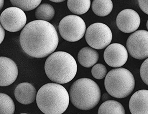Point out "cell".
I'll return each instance as SVG.
<instances>
[{
    "label": "cell",
    "instance_id": "cell-1",
    "mask_svg": "<svg viewBox=\"0 0 148 114\" xmlns=\"http://www.w3.org/2000/svg\"><path fill=\"white\" fill-rule=\"evenodd\" d=\"M58 33L53 25L43 20H33L22 29L21 48L30 57L43 58L53 53L58 45Z\"/></svg>",
    "mask_w": 148,
    "mask_h": 114
},
{
    "label": "cell",
    "instance_id": "cell-2",
    "mask_svg": "<svg viewBox=\"0 0 148 114\" xmlns=\"http://www.w3.org/2000/svg\"><path fill=\"white\" fill-rule=\"evenodd\" d=\"M70 96L66 88L56 83L42 86L36 95V103L45 114H62L67 109Z\"/></svg>",
    "mask_w": 148,
    "mask_h": 114
},
{
    "label": "cell",
    "instance_id": "cell-3",
    "mask_svg": "<svg viewBox=\"0 0 148 114\" xmlns=\"http://www.w3.org/2000/svg\"><path fill=\"white\" fill-rule=\"evenodd\" d=\"M45 74L50 80L60 84L71 81L77 73V65L70 54L58 51L50 54L45 64Z\"/></svg>",
    "mask_w": 148,
    "mask_h": 114
},
{
    "label": "cell",
    "instance_id": "cell-4",
    "mask_svg": "<svg viewBox=\"0 0 148 114\" xmlns=\"http://www.w3.org/2000/svg\"><path fill=\"white\" fill-rule=\"evenodd\" d=\"M71 102L76 108L91 110L99 104L101 94L99 85L88 78H81L74 82L69 90Z\"/></svg>",
    "mask_w": 148,
    "mask_h": 114
},
{
    "label": "cell",
    "instance_id": "cell-5",
    "mask_svg": "<svg viewBox=\"0 0 148 114\" xmlns=\"http://www.w3.org/2000/svg\"><path fill=\"white\" fill-rule=\"evenodd\" d=\"M135 81L132 74L124 68L109 71L104 80L107 92L114 98H123L130 95L134 90Z\"/></svg>",
    "mask_w": 148,
    "mask_h": 114
},
{
    "label": "cell",
    "instance_id": "cell-6",
    "mask_svg": "<svg viewBox=\"0 0 148 114\" xmlns=\"http://www.w3.org/2000/svg\"><path fill=\"white\" fill-rule=\"evenodd\" d=\"M61 36L69 42H76L82 38L86 32V25L80 17L70 15L64 17L58 25Z\"/></svg>",
    "mask_w": 148,
    "mask_h": 114
},
{
    "label": "cell",
    "instance_id": "cell-7",
    "mask_svg": "<svg viewBox=\"0 0 148 114\" xmlns=\"http://www.w3.org/2000/svg\"><path fill=\"white\" fill-rule=\"evenodd\" d=\"M86 40L92 49L102 50L110 45L112 39V33L107 25L95 23L86 29Z\"/></svg>",
    "mask_w": 148,
    "mask_h": 114
},
{
    "label": "cell",
    "instance_id": "cell-8",
    "mask_svg": "<svg viewBox=\"0 0 148 114\" xmlns=\"http://www.w3.org/2000/svg\"><path fill=\"white\" fill-rule=\"evenodd\" d=\"M127 47L134 58L142 60L148 58V31L140 30L132 33L127 41Z\"/></svg>",
    "mask_w": 148,
    "mask_h": 114
},
{
    "label": "cell",
    "instance_id": "cell-9",
    "mask_svg": "<svg viewBox=\"0 0 148 114\" xmlns=\"http://www.w3.org/2000/svg\"><path fill=\"white\" fill-rule=\"evenodd\" d=\"M1 25L7 31L15 33L24 28L26 25L27 16L24 11L12 7L5 9L0 16Z\"/></svg>",
    "mask_w": 148,
    "mask_h": 114
},
{
    "label": "cell",
    "instance_id": "cell-10",
    "mask_svg": "<svg viewBox=\"0 0 148 114\" xmlns=\"http://www.w3.org/2000/svg\"><path fill=\"white\" fill-rule=\"evenodd\" d=\"M128 58L127 50L123 45L114 43L109 45L104 52V59L108 65L115 68L122 67Z\"/></svg>",
    "mask_w": 148,
    "mask_h": 114
},
{
    "label": "cell",
    "instance_id": "cell-11",
    "mask_svg": "<svg viewBox=\"0 0 148 114\" xmlns=\"http://www.w3.org/2000/svg\"><path fill=\"white\" fill-rule=\"evenodd\" d=\"M140 18L136 11L127 9L119 12L116 18V24L124 33H130L136 31L140 26Z\"/></svg>",
    "mask_w": 148,
    "mask_h": 114
},
{
    "label": "cell",
    "instance_id": "cell-12",
    "mask_svg": "<svg viewBox=\"0 0 148 114\" xmlns=\"http://www.w3.org/2000/svg\"><path fill=\"white\" fill-rule=\"evenodd\" d=\"M0 86H8L16 80L18 68L16 63L7 57H0Z\"/></svg>",
    "mask_w": 148,
    "mask_h": 114
},
{
    "label": "cell",
    "instance_id": "cell-13",
    "mask_svg": "<svg viewBox=\"0 0 148 114\" xmlns=\"http://www.w3.org/2000/svg\"><path fill=\"white\" fill-rule=\"evenodd\" d=\"M129 107L132 114H148V90H140L133 94Z\"/></svg>",
    "mask_w": 148,
    "mask_h": 114
},
{
    "label": "cell",
    "instance_id": "cell-14",
    "mask_svg": "<svg viewBox=\"0 0 148 114\" xmlns=\"http://www.w3.org/2000/svg\"><path fill=\"white\" fill-rule=\"evenodd\" d=\"M14 95L17 101L23 105L32 103L36 98V90L35 87L28 82H23L17 86Z\"/></svg>",
    "mask_w": 148,
    "mask_h": 114
},
{
    "label": "cell",
    "instance_id": "cell-15",
    "mask_svg": "<svg viewBox=\"0 0 148 114\" xmlns=\"http://www.w3.org/2000/svg\"><path fill=\"white\" fill-rule=\"evenodd\" d=\"M78 61L81 65L90 68L95 65L99 60V53L90 47H85L81 49L78 53Z\"/></svg>",
    "mask_w": 148,
    "mask_h": 114
},
{
    "label": "cell",
    "instance_id": "cell-16",
    "mask_svg": "<svg viewBox=\"0 0 148 114\" xmlns=\"http://www.w3.org/2000/svg\"><path fill=\"white\" fill-rule=\"evenodd\" d=\"M98 114H125V111L121 103L115 100H108L99 107Z\"/></svg>",
    "mask_w": 148,
    "mask_h": 114
},
{
    "label": "cell",
    "instance_id": "cell-17",
    "mask_svg": "<svg viewBox=\"0 0 148 114\" xmlns=\"http://www.w3.org/2000/svg\"><path fill=\"white\" fill-rule=\"evenodd\" d=\"M91 8L95 15L100 17L107 16L111 13L113 3L111 0H94Z\"/></svg>",
    "mask_w": 148,
    "mask_h": 114
},
{
    "label": "cell",
    "instance_id": "cell-18",
    "mask_svg": "<svg viewBox=\"0 0 148 114\" xmlns=\"http://www.w3.org/2000/svg\"><path fill=\"white\" fill-rule=\"evenodd\" d=\"M90 0H68V8L70 12L75 15H83L90 9Z\"/></svg>",
    "mask_w": 148,
    "mask_h": 114
},
{
    "label": "cell",
    "instance_id": "cell-19",
    "mask_svg": "<svg viewBox=\"0 0 148 114\" xmlns=\"http://www.w3.org/2000/svg\"><path fill=\"white\" fill-rule=\"evenodd\" d=\"M55 13V9L51 5L43 3L37 7L35 14L38 20L49 22L53 18Z\"/></svg>",
    "mask_w": 148,
    "mask_h": 114
},
{
    "label": "cell",
    "instance_id": "cell-20",
    "mask_svg": "<svg viewBox=\"0 0 148 114\" xmlns=\"http://www.w3.org/2000/svg\"><path fill=\"white\" fill-rule=\"evenodd\" d=\"M0 114H14L15 106L12 98L7 94H0Z\"/></svg>",
    "mask_w": 148,
    "mask_h": 114
},
{
    "label": "cell",
    "instance_id": "cell-21",
    "mask_svg": "<svg viewBox=\"0 0 148 114\" xmlns=\"http://www.w3.org/2000/svg\"><path fill=\"white\" fill-rule=\"evenodd\" d=\"M10 2L15 7L28 12L36 8L41 4V0H11Z\"/></svg>",
    "mask_w": 148,
    "mask_h": 114
},
{
    "label": "cell",
    "instance_id": "cell-22",
    "mask_svg": "<svg viewBox=\"0 0 148 114\" xmlns=\"http://www.w3.org/2000/svg\"><path fill=\"white\" fill-rule=\"evenodd\" d=\"M107 69L105 66L102 64H97L91 69V74L93 77L101 80L107 75Z\"/></svg>",
    "mask_w": 148,
    "mask_h": 114
},
{
    "label": "cell",
    "instance_id": "cell-23",
    "mask_svg": "<svg viewBox=\"0 0 148 114\" xmlns=\"http://www.w3.org/2000/svg\"><path fill=\"white\" fill-rule=\"evenodd\" d=\"M140 75L143 81L148 86V58L144 60L140 66Z\"/></svg>",
    "mask_w": 148,
    "mask_h": 114
},
{
    "label": "cell",
    "instance_id": "cell-24",
    "mask_svg": "<svg viewBox=\"0 0 148 114\" xmlns=\"http://www.w3.org/2000/svg\"><path fill=\"white\" fill-rule=\"evenodd\" d=\"M138 4L141 10L148 15V0H139Z\"/></svg>",
    "mask_w": 148,
    "mask_h": 114
},
{
    "label": "cell",
    "instance_id": "cell-25",
    "mask_svg": "<svg viewBox=\"0 0 148 114\" xmlns=\"http://www.w3.org/2000/svg\"><path fill=\"white\" fill-rule=\"evenodd\" d=\"M4 29L3 26L1 25H0V30H1V41H0V43H2V42L3 41L4 36H5V31H4Z\"/></svg>",
    "mask_w": 148,
    "mask_h": 114
},
{
    "label": "cell",
    "instance_id": "cell-26",
    "mask_svg": "<svg viewBox=\"0 0 148 114\" xmlns=\"http://www.w3.org/2000/svg\"><path fill=\"white\" fill-rule=\"evenodd\" d=\"M51 2H55V3H61V2H63L64 1V0H51Z\"/></svg>",
    "mask_w": 148,
    "mask_h": 114
},
{
    "label": "cell",
    "instance_id": "cell-27",
    "mask_svg": "<svg viewBox=\"0 0 148 114\" xmlns=\"http://www.w3.org/2000/svg\"><path fill=\"white\" fill-rule=\"evenodd\" d=\"M0 2H1V10L2 8H3V6L4 1H3V0H1V1H0Z\"/></svg>",
    "mask_w": 148,
    "mask_h": 114
},
{
    "label": "cell",
    "instance_id": "cell-28",
    "mask_svg": "<svg viewBox=\"0 0 148 114\" xmlns=\"http://www.w3.org/2000/svg\"><path fill=\"white\" fill-rule=\"evenodd\" d=\"M147 28L148 30V20H147Z\"/></svg>",
    "mask_w": 148,
    "mask_h": 114
},
{
    "label": "cell",
    "instance_id": "cell-29",
    "mask_svg": "<svg viewBox=\"0 0 148 114\" xmlns=\"http://www.w3.org/2000/svg\"><path fill=\"white\" fill-rule=\"evenodd\" d=\"M27 114V113H21V114Z\"/></svg>",
    "mask_w": 148,
    "mask_h": 114
}]
</instances>
